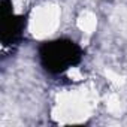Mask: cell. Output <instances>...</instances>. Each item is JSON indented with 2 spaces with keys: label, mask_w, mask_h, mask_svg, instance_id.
<instances>
[{
  "label": "cell",
  "mask_w": 127,
  "mask_h": 127,
  "mask_svg": "<svg viewBox=\"0 0 127 127\" xmlns=\"http://www.w3.org/2000/svg\"><path fill=\"white\" fill-rule=\"evenodd\" d=\"M37 60L46 73L61 75L82 61V48L67 37L46 40L37 49Z\"/></svg>",
  "instance_id": "obj_1"
},
{
  "label": "cell",
  "mask_w": 127,
  "mask_h": 127,
  "mask_svg": "<svg viewBox=\"0 0 127 127\" xmlns=\"http://www.w3.org/2000/svg\"><path fill=\"white\" fill-rule=\"evenodd\" d=\"M26 30V17L12 12L11 0H2V45L15 46L23 40Z\"/></svg>",
  "instance_id": "obj_2"
}]
</instances>
